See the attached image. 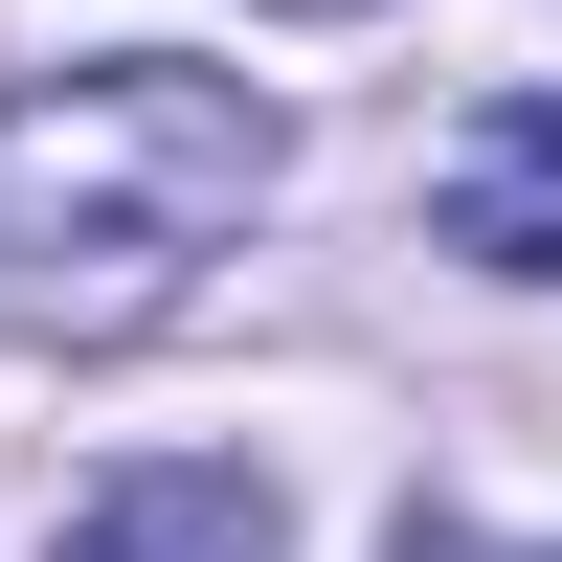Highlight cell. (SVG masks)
Returning a JSON list of instances; mask_svg holds the SVG:
<instances>
[{
	"instance_id": "1",
	"label": "cell",
	"mask_w": 562,
	"mask_h": 562,
	"mask_svg": "<svg viewBox=\"0 0 562 562\" xmlns=\"http://www.w3.org/2000/svg\"><path fill=\"white\" fill-rule=\"evenodd\" d=\"M270 203V113L180 45H90V68L0 90V338H158Z\"/></svg>"
},
{
	"instance_id": "4",
	"label": "cell",
	"mask_w": 562,
	"mask_h": 562,
	"mask_svg": "<svg viewBox=\"0 0 562 562\" xmlns=\"http://www.w3.org/2000/svg\"><path fill=\"white\" fill-rule=\"evenodd\" d=\"M405 562H562V540H473V518H405Z\"/></svg>"
},
{
	"instance_id": "3",
	"label": "cell",
	"mask_w": 562,
	"mask_h": 562,
	"mask_svg": "<svg viewBox=\"0 0 562 562\" xmlns=\"http://www.w3.org/2000/svg\"><path fill=\"white\" fill-rule=\"evenodd\" d=\"M68 562H270V473H225V450H158V473H113L68 518Z\"/></svg>"
},
{
	"instance_id": "5",
	"label": "cell",
	"mask_w": 562,
	"mask_h": 562,
	"mask_svg": "<svg viewBox=\"0 0 562 562\" xmlns=\"http://www.w3.org/2000/svg\"><path fill=\"white\" fill-rule=\"evenodd\" d=\"M293 23H338V0H293Z\"/></svg>"
},
{
	"instance_id": "2",
	"label": "cell",
	"mask_w": 562,
	"mask_h": 562,
	"mask_svg": "<svg viewBox=\"0 0 562 562\" xmlns=\"http://www.w3.org/2000/svg\"><path fill=\"white\" fill-rule=\"evenodd\" d=\"M428 225H450L473 270H518V293H562V90H495V113H450Z\"/></svg>"
}]
</instances>
